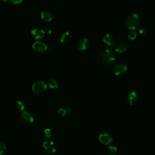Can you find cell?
Wrapping results in <instances>:
<instances>
[{
    "instance_id": "1",
    "label": "cell",
    "mask_w": 155,
    "mask_h": 155,
    "mask_svg": "<svg viewBox=\"0 0 155 155\" xmlns=\"http://www.w3.org/2000/svg\"><path fill=\"white\" fill-rule=\"evenodd\" d=\"M97 62L103 65H110L116 59L115 51L110 48H104L100 50L96 54Z\"/></svg>"
},
{
    "instance_id": "2",
    "label": "cell",
    "mask_w": 155,
    "mask_h": 155,
    "mask_svg": "<svg viewBox=\"0 0 155 155\" xmlns=\"http://www.w3.org/2000/svg\"><path fill=\"white\" fill-rule=\"evenodd\" d=\"M140 22L139 15L135 13L128 15L125 19V24L130 30H134L139 25Z\"/></svg>"
},
{
    "instance_id": "3",
    "label": "cell",
    "mask_w": 155,
    "mask_h": 155,
    "mask_svg": "<svg viewBox=\"0 0 155 155\" xmlns=\"http://www.w3.org/2000/svg\"><path fill=\"white\" fill-rule=\"evenodd\" d=\"M33 91L37 94H42L45 92L47 85L43 80H38L35 82L31 87Z\"/></svg>"
},
{
    "instance_id": "4",
    "label": "cell",
    "mask_w": 155,
    "mask_h": 155,
    "mask_svg": "<svg viewBox=\"0 0 155 155\" xmlns=\"http://www.w3.org/2000/svg\"><path fill=\"white\" fill-rule=\"evenodd\" d=\"M42 147L45 152L48 154H53L56 151V147L53 142L51 140H46L42 144Z\"/></svg>"
},
{
    "instance_id": "5",
    "label": "cell",
    "mask_w": 155,
    "mask_h": 155,
    "mask_svg": "<svg viewBox=\"0 0 155 155\" xmlns=\"http://www.w3.org/2000/svg\"><path fill=\"white\" fill-rule=\"evenodd\" d=\"M31 36L35 39H42L45 36V31L39 27L33 28L30 32Z\"/></svg>"
},
{
    "instance_id": "6",
    "label": "cell",
    "mask_w": 155,
    "mask_h": 155,
    "mask_svg": "<svg viewBox=\"0 0 155 155\" xmlns=\"http://www.w3.org/2000/svg\"><path fill=\"white\" fill-rule=\"evenodd\" d=\"M20 119L24 124H30L33 122L34 117L29 111H24L20 114Z\"/></svg>"
},
{
    "instance_id": "7",
    "label": "cell",
    "mask_w": 155,
    "mask_h": 155,
    "mask_svg": "<svg viewBox=\"0 0 155 155\" xmlns=\"http://www.w3.org/2000/svg\"><path fill=\"white\" fill-rule=\"evenodd\" d=\"M102 41L107 46H113L116 43L114 36L110 33H105L102 37Z\"/></svg>"
},
{
    "instance_id": "8",
    "label": "cell",
    "mask_w": 155,
    "mask_h": 155,
    "mask_svg": "<svg viewBox=\"0 0 155 155\" xmlns=\"http://www.w3.org/2000/svg\"><path fill=\"white\" fill-rule=\"evenodd\" d=\"M32 48L38 53H43L45 51L48 47L45 43L41 41H36L32 45Z\"/></svg>"
},
{
    "instance_id": "9",
    "label": "cell",
    "mask_w": 155,
    "mask_h": 155,
    "mask_svg": "<svg viewBox=\"0 0 155 155\" xmlns=\"http://www.w3.org/2000/svg\"><path fill=\"white\" fill-rule=\"evenodd\" d=\"M127 69V67L125 64L123 63H118L114 65L113 68V71L114 73V74L120 75L125 72V71Z\"/></svg>"
},
{
    "instance_id": "10",
    "label": "cell",
    "mask_w": 155,
    "mask_h": 155,
    "mask_svg": "<svg viewBox=\"0 0 155 155\" xmlns=\"http://www.w3.org/2000/svg\"><path fill=\"white\" fill-rule=\"evenodd\" d=\"M99 140L104 145H108L112 141L113 138L108 133L104 132L99 134Z\"/></svg>"
},
{
    "instance_id": "11",
    "label": "cell",
    "mask_w": 155,
    "mask_h": 155,
    "mask_svg": "<svg viewBox=\"0 0 155 155\" xmlns=\"http://www.w3.org/2000/svg\"><path fill=\"white\" fill-rule=\"evenodd\" d=\"M127 101L131 105L136 104L139 101V96L137 93L134 91L130 92L127 96Z\"/></svg>"
},
{
    "instance_id": "12",
    "label": "cell",
    "mask_w": 155,
    "mask_h": 155,
    "mask_svg": "<svg viewBox=\"0 0 155 155\" xmlns=\"http://www.w3.org/2000/svg\"><path fill=\"white\" fill-rule=\"evenodd\" d=\"M90 42L87 38H82L78 42V47L80 50H85L89 46Z\"/></svg>"
},
{
    "instance_id": "13",
    "label": "cell",
    "mask_w": 155,
    "mask_h": 155,
    "mask_svg": "<svg viewBox=\"0 0 155 155\" xmlns=\"http://www.w3.org/2000/svg\"><path fill=\"white\" fill-rule=\"evenodd\" d=\"M128 48V45L127 43L124 41H120L116 44L115 45L114 50L117 52L122 53L126 51Z\"/></svg>"
},
{
    "instance_id": "14",
    "label": "cell",
    "mask_w": 155,
    "mask_h": 155,
    "mask_svg": "<svg viewBox=\"0 0 155 155\" xmlns=\"http://www.w3.org/2000/svg\"><path fill=\"white\" fill-rule=\"evenodd\" d=\"M41 18L42 21L44 22H49L52 20L53 15L48 10H44L41 13Z\"/></svg>"
},
{
    "instance_id": "15",
    "label": "cell",
    "mask_w": 155,
    "mask_h": 155,
    "mask_svg": "<svg viewBox=\"0 0 155 155\" xmlns=\"http://www.w3.org/2000/svg\"><path fill=\"white\" fill-rule=\"evenodd\" d=\"M58 113L61 116L65 117L71 113V109L67 106H62L58 109Z\"/></svg>"
},
{
    "instance_id": "16",
    "label": "cell",
    "mask_w": 155,
    "mask_h": 155,
    "mask_svg": "<svg viewBox=\"0 0 155 155\" xmlns=\"http://www.w3.org/2000/svg\"><path fill=\"white\" fill-rule=\"evenodd\" d=\"M71 39V34L68 31L63 32L60 36V41L62 43H67Z\"/></svg>"
},
{
    "instance_id": "17",
    "label": "cell",
    "mask_w": 155,
    "mask_h": 155,
    "mask_svg": "<svg viewBox=\"0 0 155 155\" xmlns=\"http://www.w3.org/2000/svg\"><path fill=\"white\" fill-rule=\"evenodd\" d=\"M47 84L51 89H56L58 88V83L56 80L54 79H50L47 81Z\"/></svg>"
},
{
    "instance_id": "18",
    "label": "cell",
    "mask_w": 155,
    "mask_h": 155,
    "mask_svg": "<svg viewBox=\"0 0 155 155\" xmlns=\"http://www.w3.org/2000/svg\"><path fill=\"white\" fill-rule=\"evenodd\" d=\"M43 136H44V137L47 139H50L53 136V132H52V130L50 128H45L44 130V132H43Z\"/></svg>"
},
{
    "instance_id": "19",
    "label": "cell",
    "mask_w": 155,
    "mask_h": 155,
    "mask_svg": "<svg viewBox=\"0 0 155 155\" xmlns=\"http://www.w3.org/2000/svg\"><path fill=\"white\" fill-rule=\"evenodd\" d=\"M15 107L16 108L19 110V111H23L25 108V105H24V104L22 102V101H18L16 102V104H15Z\"/></svg>"
},
{
    "instance_id": "20",
    "label": "cell",
    "mask_w": 155,
    "mask_h": 155,
    "mask_svg": "<svg viewBox=\"0 0 155 155\" xmlns=\"http://www.w3.org/2000/svg\"><path fill=\"white\" fill-rule=\"evenodd\" d=\"M128 36L131 39H134L137 36V33L135 30H130L128 33Z\"/></svg>"
},
{
    "instance_id": "21",
    "label": "cell",
    "mask_w": 155,
    "mask_h": 155,
    "mask_svg": "<svg viewBox=\"0 0 155 155\" xmlns=\"http://www.w3.org/2000/svg\"><path fill=\"white\" fill-rule=\"evenodd\" d=\"M6 151V145L5 144L0 140V155L3 154Z\"/></svg>"
},
{
    "instance_id": "22",
    "label": "cell",
    "mask_w": 155,
    "mask_h": 155,
    "mask_svg": "<svg viewBox=\"0 0 155 155\" xmlns=\"http://www.w3.org/2000/svg\"><path fill=\"white\" fill-rule=\"evenodd\" d=\"M108 151L110 153L114 154L117 151V148L113 145H109L108 147Z\"/></svg>"
},
{
    "instance_id": "23",
    "label": "cell",
    "mask_w": 155,
    "mask_h": 155,
    "mask_svg": "<svg viewBox=\"0 0 155 155\" xmlns=\"http://www.w3.org/2000/svg\"><path fill=\"white\" fill-rule=\"evenodd\" d=\"M138 31H139V34L141 35H145L147 34V30L143 27H142L139 28V30H138Z\"/></svg>"
},
{
    "instance_id": "24",
    "label": "cell",
    "mask_w": 155,
    "mask_h": 155,
    "mask_svg": "<svg viewBox=\"0 0 155 155\" xmlns=\"http://www.w3.org/2000/svg\"><path fill=\"white\" fill-rule=\"evenodd\" d=\"M10 2L13 4L14 5H17L18 4H20L21 3L22 1H10Z\"/></svg>"
},
{
    "instance_id": "25",
    "label": "cell",
    "mask_w": 155,
    "mask_h": 155,
    "mask_svg": "<svg viewBox=\"0 0 155 155\" xmlns=\"http://www.w3.org/2000/svg\"><path fill=\"white\" fill-rule=\"evenodd\" d=\"M45 32L48 34V35H50V34H51V32H52V30H51V28H47L46 29V30H45Z\"/></svg>"
}]
</instances>
